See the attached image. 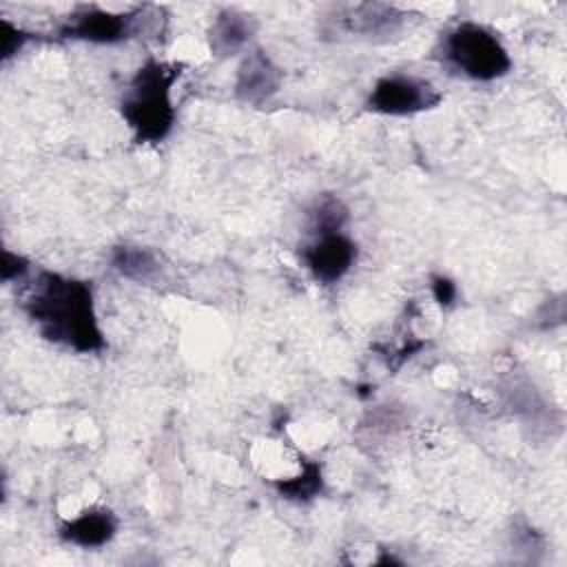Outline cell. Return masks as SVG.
<instances>
[{
    "mask_svg": "<svg viewBox=\"0 0 567 567\" xmlns=\"http://www.w3.org/2000/svg\"><path fill=\"white\" fill-rule=\"evenodd\" d=\"M179 64L148 58L131 78L120 111L137 144H157L175 126L173 84L179 78Z\"/></svg>",
    "mask_w": 567,
    "mask_h": 567,
    "instance_id": "obj_2",
    "label": "cell"
},
{
    "mask_svg": "<svg viewBox=\"0 0 567 567\" xmlns=\"http://www.w3.org/2000/svg\"><path fill=\"white\" fill-rule=\"evenodd\" d=\"M357 255V241L343 230H312V239L301 248L308 272L326 286L341 281L352 270Z\"/></svg>",
    "mask_w": 567,
    "mask_h": 567,
    "instance_id": "obj_6",
    "label": "cell"
},
{
    "mask_svg": "<svg viewBox=\"0 0 567 567\" xmlns=\"http://www.w3.org/2000/svg\"><path fill=\"white\" fill-rule=\"evenodd\" d=\"M337 18L348 33L361 35H388L403 22V13L390 4H357L339 11Z\"/></svg>",
    "mask_w": 567,
    "mask_h": 567,
    "instance_id": "obj_10",
    "label": "cell"
},
{
    "mask_svg": "<svg viewBox=\"0 0 567 567\" xmlns=\"http://www.w3.org/2000/svg\"><path fill=\"white\" fill-rule=\"evenodd\" d=\"M456 292H458L456 284L450 277H445V275H434L432 277V295H434L439 306L450 308L456 301Z\"/></svg>",
    "mask_w": 567,
    "mask_h": 567,
    "instance_id": "obj_16",
    "label": "cell"
},
{
    "mask_svg": "<svg viewBox=\"0 0 567 567\" xmlns=\"http://www.w3.org/2000/svg\"><path fill=\"white\" fill-rule=\"evenodd\" d=\"M0 29H2V53H0V60L2 62H9L13 55H18L27 42H31V33L22 31L20 27H16L11 20L2 18L0 20Z\"/></svg>",
    "mask_w": 567,
    "mask_h": 567,
    "instance_id": "obj_14",
    "label": "cell"
},
{
    "mask_svg": "<svg viewBox=\"0 0 567 567\" xmlns=\"http://www.w3.org/2000/svg\"><path fill=\"white\" fill-rule=\"evenodd\" d=\"M111 266L122 277L133 281H148L159 272V259L153 250L142 246H115L111 252Z\"/></svg>",
    "mask_w": 567,
    "mask_h": 567,
    "instance_id": "obj_11",
    "label": "cell"
},
{
    "mask_svg": "<svg viewBox=\"0 0 567 567\" xmlns=\"http://www.w3.org/2000/svg\"><path fill=\"white\" fill-rule=\"evenodd\" d=\"M146 7L133 9L128 13H113L100 7H80L60 27L62 38L84 40L91 44H117L137 33L144 20Z\"/></svg>",
    "mask_w": 567,
    "mask_h": 567,
    "instance_id": "obj_5",
    "label": "cell"
},
{
    "mask_svg": "<svg viewBox=\"0 0 567 567\" xmlns=\"http://www.w3.org/2000/svg\"><path fill=\"white\" fill-rule=\"evenodd\" d=\"M275 489L281 498L286 501H297L306 503L317 498L323 492V472L317 461H303L299 474L290 478H279L275 481Z\"/></svg>",
    "mask_w": 567,
    "mask_h": 567,
    "instance_id": "obj_12",
    "label": "cell"
},
{
    "mask_svg": "<svg viewBox=\"0 0 567 567\" xmlns=\"http://www.w3.org/2000/svg\"><path fill=\"white\" fill-rule=\"evenodd\" d=\"M24 312L40 334L53 343L75 352H100L106 348L89 281L42 270L24 299Z\"/></svg>",
    "mask_w": 567,
    "mask_h": 567,
    "instance_id": "obj_1",
    "label": "cell"
},
{
    "mask_svg": "<svg viewBox=\"0 0 567 567\" xmlns=\"http://www.w3.org/2000/svg\"><path fill=\"white\" fill-rule=\"evenodd\" d=\"M441 91L425 78L412 73H388L379 78L365 100V109L379 115H416L441 104Z\"/></svg>",
    "mask_w": 567,
    "mask_h": 567,
    "instance_id": "obj_4",
    "label": "cell"
},
{
    "mask_svg": "<svg viewBox=\"0 0 567 567\" xmlns=\"http://www.w3.org/2000/svg\"><path fill=\"white\" fill-rule=\"evenodd\" d=\"M117 532V518L106 507H89L73 518H66L58 534L64 543L82 547V549H97L113 540Z\"/></svg>",
    "mask_w": 567,
    "mask_h": 567,
    "instance_id": "obj_8",
    "label": "cell"
},
{
    "mask_svg": "<svg viewBox=\"0 0 567 567\" xmlns=\"http://www.w3.org/2000/svg\"><path fill=\"white\" fill-rule=\"evenodd\" d=\"M348 221V206L334 197L323 195L312 210V230H343Z\"/></svg>",
    "mask_w": 567,
    "mask_h": 567,
    "instance_id": "obj_13",
    "label": "cell"
},
{
    "mask_svg": "<svg viewBox=\"0 0 567 567\" xmlns=\"http://www.w3.org/2000/svg\"><path fill=\"white\" fill-rule=\"evenodd\" d=\"M443 62L474 82H494L509 73L512 60L494 31L478 22H458L443 38Z\"/></svg>",
    "mask_w": 567,
    "mask_h": 567,
    "instance_id": "obj_3",
    "label": "cell"
},
{
    "mask_svg": "<svg viewBox=\"0 0 567 567\" xmlns=\"http://www.w3.org/2000/svg\"><path fill=\"white\" fill-rule=\"evenodd\" d=\"M279 86L281 71L270 60V55L264 49L248 51L237 66L235 95L250 106H261L279 91Z\"/></svg>",
    "mask_w": 567,
    "mask_h": 567,
    "instance_id": "obj_7",
    "label": "cell"
},
{
    "mask_svg": "<svg viewBox=\"0 0 567 567\" xmlns=\"http://www.w3.org/2000/svg\"><path fill=\"white\" fill-rule=\"evenodd\" d=\"M27 272H29V261H27L22 255L11 252V250H2L0 275H2V281H4V284L16 281V279H22Z\"/></svg>",
    "mask_w": 567,
    "mask_h": 567,
    "instance_id": "obj_15",
    "label": "cell"
},
{
    "mask_svg": "<svg viewBox=\"0 0 567 567\" xmlns=\"http://www.w3.org/2000/svg\"><path fill=\"white\" fill-rule=\"evenodd\" d=\"M257 31V20L239 9H224L208 29V47L215 55L226 58L239 53Z\"/></svg>",
    "mask_w": 567,
    "mask_h": 567,
    "instance_id": "obj_9",
    "label": "cell"
}]
</instances>
